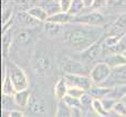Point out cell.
<instances>
[{
	"instance_id": "cell-24",
	"label": "cell",
	"mask_w": 126,
	"mask_h": 117,
	"mask_svg": "<svg viewBox=\"0 0 126 117\" xmlns=\"http://www.w3.org/2000/svg\"><path fill=\"white\" fill-rule=\"evenodd\" d=\"M72 116H73V109L70 108L63 101L58 102L54 117H72Z\"/></svg>"
},
{
	"instance_id": "cell-4",
	"label": "cell",
	"mask_w": 126,
	"mask_h": 117,
	"mask_svg": "<svg viewBox=\"0 0 126 117\" xmlns=\"http://www.w3.org/2000/svg\"><path fill=\"white\" fill-rule=\"evenodd\" d=\"M60 69L64 75H86L87 65L83 61L64 55L60 60Z\"/></svg>"
},
{
	"instance_id": "cell-11",
	"label": "cell",
	"mask_w": 126,
	"mask_h": 117,
	"mask_svg": "<svg viewBox=\"0 0 126 117\" xmlns=\"http://www.w3.org/2000/svg\"><path fill=\"white\" fill-rule=\"evenodd\" d=\"M103 39L101 41L96 42L95 44H93L92 46H90L86 51L82 52V58H83V62L84 63H92L95 62L96 60H98L100 57L103 53Z\"/></svg>"
},
{
	"instance_id": "cell-21",
	"label": "cell",
	"mask_w": 126,
	"mask_h": 117,
	"mask_svg": "<svg viewBox=\"0 0 126 117\" xmlns=\"http://www.w3.org/2000/svg\"><path fill=\"white\" fill-rule=\"evenodd\" d=\"M3 80H2V95H15L16 94V89L13 86L12 82H11L9 75L6 73V71L3 70Z\"/></svg>"
},
{
	"instance_id": "cell-15",
	"label": "cell",
	"mask_w": 126,
	"mask_h": 117,
	"mask_svg": "<svg viewBox=\"0 0 126 117\" xmlns=\"http://www.w3.org/2000/svg\"><path fill=\"white\" fill-rule=\"evenodd\" d=\"M103 62L106 63L111 69H115V67L125 66L126 58L123 57L122 53H111V54L106 55V58L103 60Z\"/></svg>"
},
{
	"instance_id": "cell-38",
	"label": "cell",
	"mask_w": 126,
	"mask_h": 117,
	"mask_svg": "<svg viewBox=\"0 0 126 117\" xmlns=\"http://www.w3.org/2000/svg\"><path fill=\"white\" fill-rule=\"evenodd\" d=\"M83 117H103V116L94 113L93 111H84L83 112Z\"/></svg>"
},
{
	"instance_id": "cell-20",
	"label": "cell",
	"mask_w": 126,
	"mask_h": 117,
	"mask_svg": "<svg viewBox=\"0 0 126 117\" xmlns=\"http://www.w3.org/2000/svg\"><path fill=\"white\" fill-rule=\"evenodd\" d=\"M20 109L15 101L13 95H2V112H13Z\"/></svg>"
},
{
	"instance_id": "cell-5",
	"label": "cell",
	"mask_w": 126,
	"mask_h": 117,
	"mask_svg": "<svg viewBox=\"0 0 126 117\" xmlns=\"http://www.w3.org/2000/svg\"><path fill=\"white\" fill-rule=\"evenodd\" d=\"M112 73V69L102 61V62H97L93 65L91 70H90V77H91L92 82L96 86H102L107 78L110 77Z\"/></svg>"
},
{
	"instance_id": "cell-6",
	"label": "cell",
	"mask_w": 126,
	"mask_h": 117,
	"mask_svg": "<svg viewBox=\"0 0 126 117\" xmlns=\"http://www.w3.org/2000/svg\"><path fill=\"white\" fill-rule=\"evenodd\" d=\"M72 23L91 27H102V24L105 23V17L98 11H91L74 17Z\"/></svg>"
},
{
	"instance_id": "cell-31",
	"label": "cell",
	"mask_w": 126,
	"mask_h": 117,
	"mask_svg": "<svg viewBox=\"0 0 126 117\" xmlns=\"http://www.w3.org/2000/svg\"><path fill=\"white\" fill-rule=\"evenodd\" d=\"M92 111L103 117L109 116V114L106 113V111H105L104 107H103V104H102V102H101V100H94L93 106H92Z\"/></svg>"
},
{
	"instance_id": "cell-12",
	"label": "cell",
	"mask_w": 126,
	"mask_h": 117,
	"mask_svg": "<svg viewBox=\"0 0 126 117\" xmlns=\"http://www.w3.org/2000/svg\"><path fill=\"white\" fill-rule=\"evenodd\" d=\"M13 33V43H17L19 45L26 46L32 42L33 34L31 32V29L27 28H18L16 30H12Z\"/></svg>"
},
{
	"instance_id": "cell-9",
	"label": "cell",
	"mask_w": 126,
	"mask_h": 117,
	"mask_svg": "<svg viewBox=\"0 0 126 117\" xmlns=\"http://www.w3.org/2000/svg\"><path fill=\"white\" fill-rule=\"evenodd\" d=\"M28 111L33 116H43L46 115V103H44L43 98L38 94H31L30 101L28 104Z\"/></svg>"
},
{
	"instance_id": "cell-37",
	"label": "cell",
	"mask_w": 126,
	"mask_h": 117,
	"mask_svg": "<svg viewBox=\"0 0 126 117\" xmlns=\"http://www.w3.org/2000/svg\"><path fill=\"white\" fill-rule=\"evenodd\" d=\"M9 117H24V114L21 109H17L9 113Z\"/></svg>"
},
{
	"instance_id": "cell-30",
	"label": "cell",
	"mask_w": 126,
	"mask_h": 117,
	"mask_svg": "<svg viewBox=\"0 0 126 117\" xmlns=\"http://www.w3.org/2000/svg\"><path fill=\"white\" fill-rule=\"evenodd\" d=\"M63 102L72 109H81L82 111V104H81V100L79 98H74V97H70V96H66V97L63 100Z\"/></svg>"
},
{
	"instance_id": "cell-1",
	"label": "cell",
	"mask_w": 126,
	"mask_h": 117,
	"mask_svg": "<svg viewBox=\"0 0 126 117\" xmlns=\"http://www.w3.org/2000/svg\"><path fill=\"white\" fill-rule=\"evenodd\" d=\"M105 29L103 27H91L71 23L64 27L63 39L72 49L80 52L86 51L90 46L104 39Z\"/></svg>"
},
{
	"instance_id": "cell-2",
	"label": "cell",
	"mask_w": 126,
	"mask_h": 117,
	"mask_svg": "<svg viewBox=\"0 0 126 117\" xmlns=\"http://www.w3.org/2000/svg\"><path fill=\"white\" fill-rule=\"evenodd\" d=\"M31 69L37 75H47L52 69V58L43 49H35L30 60Z\"/></svg>"
},
{
	"instance_id": "cell-36",
	"label": "cell",
	"mask_w": 126,
	"mask_h": 117,
	"mask_svg": "<svg viewBox=\"0 0 126 117\" xmlns=\"http://www.w3.org/2000/svg\"><path fill=\"white\" fill-rule=\"evenodd\" d=\"M71 4L72 1L69 0H60V8H61V12H70V9H71Z\"/></svg>"
},
{
	"instance_id": "cell-26",
	"label": "cell",
	"mask_w": 126,
	"mask_h": 117,
	"mask_svg": "<svg viewBox=\"0 0 126 117\" xmlns=\"http://www.w3.org/2000/svg\"><path fill=\"white\" fill-rule=\"evenodd\" d=\"M12 43H13V33L12 30L10 29L8 32L2 34V51H3V55L8 54Z\"/></svg>"
},
{
	"instance_id": "cell-13",
	"label": "cell",
	"mask_w": 126,
	"mask_h": 117,
	"mask_svg": "<svg viewBox=\"0 0 126 117\" xmlns=\"http://www.w3.org/2000/svg\"><path fill=\"white\" fill-rule=\"evenodd\" d=\"M126 32V12H123L118 15L113 22L112 32L109 35H120L123 37Z\"/></svg>"
},
{
	"instance_id": "cell-3",
	"label": "cell",
	"mask_w": 126,
	"mask_h": 117,
	"mask_svg": "<svg viewBox=\"0 0 126 117\" xmlns=\"http://www.w3.org/2000/svg\"><path fill=\"white\" fill-rule=\"evenodd\" d=\"M3 70L10 77L16 92L29 89V78L20 66L12 63L11 61H7V62H4Z\"/></svg>"
},
{
	"instance_id": "cell-27",
	"label": "cell",
	"mask_w": 126,
	"mask_h": 117,
	"mask_svg": "<svg viewBox=\"0 0 126 117\" xmlns=\"http://www.w3.org/2000/svg\"><path fill=\"white\" fill-rule=\"evenodd\" d=\"M1 15H2V26H4V24L9 23V22H11L13 20V8L10 4L6 6V3H3Z\"/></svg>"
},
{
	"instance_id": "cell-32",
	"label": "cell",
	"mask_w": 126,
	"mask_h": 117,
	"mask_svg": "<svg viewBox=\"0 0 126 117\" xmlns=\"http://www.w3.org/2000/svg\"><path fill=\"white\" fill-rule=\"evenodd\" d=\"M101 102H102L103 107H104V109L106 111V113L110 114L113 112L114 106H115L117 101L113 100V98H110V97H105V98H103V100H101Z\"/></svg>"
},
{
	"instance_id": "cell-17",
	"label": "cell",
	"mask_w": 126,
	"mask_h": 117,
	"mask_svg": "<svg viewBox=\"0 0 126 117\" xmlns=\"http://www.w3.org/2000/svg\"><path fill=\"white\" fill-rule=\"evenodd\" d=\"M73 18L74 17L72 15H70V13L59 12V13H57V15H52V17H49L47 22H51V23L59 24V26H67V24L72 23Z\"/></svg>"
},
{
	"instance_id": "cell-25",
	"label": "cell",
	"mask_w": 126,
	"mask_h": 117,
	"mask_svg": "<svg viewBox=\"0 0 126 117\" xmlns=\"http://www.w3.org/2000/svg\"><path fill=\"white\" fill-rule=\"evenodd\" d=\"M126 95V85H122V86H117V87H113L110 89V93L106 97L113 98L115 101H122L124 98V96Z\"/></svg>"
},
{
	"instance_id": "cell-18",
	"label": "cell",
	"mask_w": 126,
	"mask_h": 117,
	"mask_svg": "<svg viewBox=\"0 0 126 117\" xmlns=\"http://www.w3.org/2000/svg\"><path fill=\"white\" fill-rule=\"evenodd\" d=\"M13 97H15V101L19 108H27L29 104V101H30V97H31V92H30V89L16 92Z\"/></svg>"
},
{
	"instance_id": "cell-8",
	"label": "cell",
	"mask_w": 126,
	"mask_h": 117,
	"mask_svg": "<svg viewBox=\"0 0 126 117\" xmlns=\"http://www.w3.org/2000/svg\"><path fill=\"white\" fill-rule=\"evenodd\" d=\"M70 87H79L85 92H89L94 86L90 75H63Z\"/></svg>"
},
{
	"instance_id": "cell-7",
	"label": "cell",
	"mask_w": 126,
	"mask_h": 117,
	"mask_svg": "<svg viewBox=\"0 0 126 117\" xmlns=\"http://www.w3.org/2000/svg\"><path fill=\"white\" fill-rule=\"evenodd\" d=\"M126 85V65L112 69V73L107 81L102 85L107 88H113V87Z\"/></svg>"
},
{
	"instance_id": "cell-29",
	"label": "cell",
	"mask_w": 126,
	"mask_h": 117,
	"mask_svg": "<svg viewBox=\"0 0 126 117\" xmlns=\"http://www.w3.org/2000/svg\"><path fill=\"white\" fill-rule=\"evenodd\" d=\"M95 98H93L89 93H86L82 98H81V104H82V111H92L93 102Z\"/></svg>"
},
{
	"instance_id": "cell-35",
	"label": "cell",
	"mask_w": 126,
	"mask_h": 117,
	"mask_svg": "<svg viewBox=\"0 0 126 117\" xmlns=\"http://www.w3.org/2000/svg\"><path fill=\"white\" fill-rule=\"evenodd\" d=\"M125 50H126V32H125V34L123 35L120 44H118L117 46H115L113 50H111L110 52L111 53H123Z\"/></svg>"
},
{
	"instance_id": "cell-39",
	"label": "cell",
	"mask_w": 126,
	"mask_h": 117,
	"mask_svg": "<svg viewBox=\"0 0 126 117\" xmlns=\"http://www.w3.org/2000/svg\"><path fill=\"white\" fill-rule=\"evenodd\" d=\"M122 54H123V57H124V58H126V50H125V51H124V52H123V53H122Z\"/></svg>"
},
{
	"instance_id": "cell-16",
	"label": "cell",
	"mask_w": 126,
	"mask_h": 117,
	"mask_svg": "<svg viewBox=\"0 0 126 117\" xmlns=\"http://www.w3.org/2000/svg\"><path fill=\"white\" fill-rule=\"evenodd\" d=\"M28 13L33 19H35L37 21H39L40 23H43V24L46 23L49 19V15H48V13H47V11L44 10L41 6H39V4H37V3L32 4V7L28 10Z\"/></svg>"
},
{
	"instance_id": "cell-14",
	"label": "cell",
	"mask_w": 126,
	"mask_h": 117,
	"mask_svg": "<svg viewBox=\"0 0 126 117\" xmlns=\"http://www.w3.org/2000/svg\"><path fill=\"white\" fill-rule=\"evenodd\" d=\"M67 91H69V85H67L66 81H65L64 76L60 77L59 80L55 82L54 84V97L58 100V102H61L67 96Z\"/></svg>"
},
{
	"instance_id": "cell-40",
	"label": "cell",
	"mask_w": 126,
	"mask_h": 117,
	"mask_svg": "<svg viewBox=\"0 0 126 117\" xmlns=\"http://www.w3.org/2000/svg\"><path fill=\"white\" fill-rule=\"evenodd\" d=\"M122 102H124L125 104H126V95L124 96V98H123V100H122Z\"/></svg>"
},
{
	"instance_id": "cell-34",
	"label": "cell",
	"mask_w": 126,
	"mask_h": 117,
	"mask_svg": "<svg viewBox=\"0 0 126 117\" xmlns=\"http://www.w3.org/2000/svg\"><path fill=\"white\" fill-rule=\"evenodd\" d=\"M113 113H115L116 115L121 116V117H126V104L122 101L116 102L115 106H114Z\"/></svg>"
},
{
	"instance_id": "cell-22",
	"label": "cell",
	"mask_w": 126,
	"mask_h": 117,
	"mask_svg": "<svg viewBox=\"0 0 126 117\" xmlns=\"http://www.w3.org/2000/svg\"><path fill=\"white\" fill-rule=\"evenodd\" d=\"M110 89L111 88H107V87H104V86H96V85H94L87 93L93 98H95V100H103V98H105L109 95Z\"/></svg>"
},
{
	"instance_id": "cell-10",
	"label": "cell",
	"mask_w": 126,
	"mask_h": 117,
	"mask_svg": "<svg viewBox=\"0 0 126 117\" xmlns=\"http://www.w3.org/2000/svg\"><path fill=\"white\" fill-rule=\"evenodd\" d=\"M13 22H16L20 28H27V29L39 27L40 24H42L35 19H33L28 13V11H18L16 13L15 18H13Z\"/></svg>"
},
{
	"instance_id": "cell-28",
	"label": "cell",
	"mask_w": 126,
	"mask_h": 117,
	"mask_svg": "<svg viewBox=\"0 0 126 117\" xmlns=\"http://www.w3.org/2000/svg\"><path fill=\"white\" fill-rule=\"evenodd\" d=\"M84 9H86L85 7L84 1L82 0H76V1H72L71 4V9H70V15H72L73 17H76V15H80L83 13Z\"/></svg>"
},
{
	"instance_id": "cell-23",
	"label": "cell",
	"mask_w": 126,
	"mask_h": 117,
	"mask_svg": "<svg viewBox=\"0 0 126 117\" xmlns=\"http://www.w3.org/2000/svg\"><path fill=\"white\" fill-rule=\"evenodd\" d=\"M65 26H59V24H54L51 22H46L44 23V30L51 37H58V35H63V31H64Z\"/></svg>"
},
{
	"instance_id": "cell-19",
	"label": "cell",
	"mask_w": 126,
	"mask_h": 117,
	"mask_svg": "<svg viewBox=\"0 0 126 117\" xmlns=\"http://www.w3.org/2000/svg\"><path fill=\"white\" fill-rule=\"evenodd\" d=\"M37 4L41 6L47 11L49 17H52V15L61 12L60 1H40V2H37Z\"/></svg>"
},
{
	"instance_id": "cell-33",
	"label": "cell",
	"mask_w": 126,
	"mask_h": 117,
	"mask_svg": "<svg viewBox=\"0 0 126 117\" xmlns=\"http://www.w3.org/2000/svg\"><path fill=\"white\" fill-rule=\"evenodd\" d=\"M86 93H87V92L83 91V89L79 88V87H70V86H69V91H67V96L81 100V98H82Z\"/></svg>"
}]
</instances>
